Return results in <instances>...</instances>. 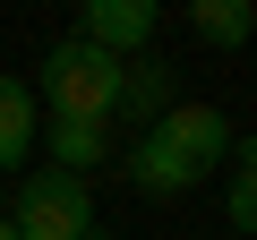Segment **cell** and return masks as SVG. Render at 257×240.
Masks as SVG:
<instances>
[{
    "mask_svg": "<svg viewBox=\"0 0 257 240\" xmlns=\"http://www.w3.org/2000/svg\"><path fill=\"white\" fill-rule=\"evenodd\" d=\"M223 223L231 240H257V138L231 146V180H223Z\"/></svg>",
    "mask_w": 257,
    "mask_h": 240,
    "instance_id": "obj_8",
    "label": "cell"
},
{
    "mask_svg": "<svg viewBox=\"0 0 257 240\" xmlns=\"http://www.w3.org/2000/svg\"><path fill=\"white\" fill-rule=\"evenodd\" d=\"M223 240H231V231H223Z\"/></svg>",
    "mask_w": 257,
    "mask_h": 240,
    "instance_id": "obj_11",
    "label": "cell"
},
{
    "mask_svg": "<svg viewBox=\"0 0 257 240\" xmlns=\"http://www.w3.org/2000/svg\"><path fill=\"white\" fill-rule=\"evenodd\" d=\"M0 240H18V231H9V214H0Z\"/></svg>",
    "mask_w": 257,
    "mask_h": 240,
    "instance_id": "obj_10",
    "label": "cell"
},
{
    "mask_svg": "<svg viewBox=\"0 0 257 240\" xmlns=\"http://www.w3.org/2000/svg\"><path fill=\"white\" fill-rule=\"evenodd\" d=\"M120 111L155 129V120L172 111V69H163V60H128V77H120Z\"/></svg>",
    "mask_w": 257,
    "mask_h": 240,
    "instance_id": "obj_9",
    "label": "cell"
},
{
    "mask_svg": "<svg viewBox=\"0 0 257 240\" xmlns=\"http://www.w3.org/2000/svg\"><path fill=\"white\" fill-rule=\"evenodd\" d=\"M155 0H86V18H77V43H94V52H111V60H128V52H146L155 43Z\"/></svg>",
    "mask_w": 257,
    "mask_h": 240,
    "instance_id": "obj_4",
    "label": "cell"
},
{
    "mask_svg": "<svg viewBox=\"0 0 257 240\" xmlns=\"http://www.w3.org/2000/svg\"><path fill=\"white\" fill-rule=\"evenodd\" d=\"M35 138H43V120H35V86L26 77H0V163H26L35 155Z\"/></svg>",
    "mask_w": 257,
    "mask_h": 240,
    "instance_id": "obj_5",
    "label": "cell"
},
{
    "mask_svg": "<svg viewBox=\"0 0 257 240\" xmlns=\"http://www.w3.org/2000/svg\"><path fill=\"white\" fill-rule=\"evenodd\" d=\"M189 35L214 43V52H240L257 35V9H248V0H189Z\"/></svg>",
    "mask_w": 257,
    "mask_h": 240,
    "instance_id": "obj_6",
    "label": "cell"
},
{
    "mask_svg": "<svg viewBox=\"0 0 257 240\" xmlns=\"http://www.w3.org/2000/svg\"><path fill=\"white\" fill-rule=\"evenodd\" d=\"M120 77H128V60H111V52H94L77 35L52 43L43 69H35L43 120H94V129H111V120H120Z\"/></svg>",
    "mask_w": 257,
    "mask_h": 240,
    "instance_id": "obj_2",
    "label": "cell"
},
{
    "mask_svg": "<svg viewBox=\"0 0 257 240\" xmlns=\"http://www.w3.org/2000/svg\"><path fill=\"white\" fill-rule=\"evenodd\" d=\"M9 231L18 240H94V197L77 172H35L18 197H9Z\"/></svg>",
    "mask_w": 257,
    "mask_h": 240,
    "instance_id": "obj_3",
    "label": "cell"
},
{
    "mask_svg": "<svg viewBox=\"0 0 257 240\" xmlns=\"http://www.w3.org/2000/svg\"><path fill=\"white\" fill-rule=\"evenodd\" d=\"M248 138H257V129H248Z\"/></svg>",
    "mask_w": 257,
    "mask_h": 240,
    "instance_id": "obj_12",
    "label": "cell"
},
{
    "mask_svg": "<svg viewBox=\"0 0 257 240\" xmlns=\"http://www.w3.org/2000/svg\"><path fill=\"white\" fill-rule=\"evenodd\" d=\"M231 146H240L231 111H214V103H172L155 129L128 146V180H138L146 197H189L214 163H231Z\"/></svg>",
    "mask_w": 257,
    "mask_h": 240,
    "instance_id": "obj_1",
    "label": "cell"
},
{
    "mask_svg": "<svg viewBox=\"0 0 257 240\" xmlns=\"http://www.w3.org/2000/svg\"><path fill=\"white\" fill-rule=\"evenodd\" d=\"M43 146H52V172H77V180L111 155V138L94 129V120H43Z\"/></svg>",
    "mask_w": 257,
    "mask_h": 240,
    "instance_id": "obj_7",
    "label": "cell"
}]
</instances>
